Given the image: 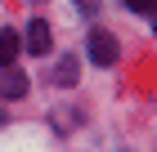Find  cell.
<instances>
[{"mask_svg":"<svg viewBox=\"0 0 157 152\" xmlns=\"http://www.w3.org/2000/svg\"><path fill=\"white\" fill-rule=\"evenodd\" d=\"M85 49H90V58H94L99 67H112V63L121 58V49H117V36H112V32H90Z\"/></svg>","mask_w":157,"mask_h":152,"instance_id":"1","label":"cell"},{"mask_svg":"<svg viewBox=\"0 0 157 152\" xmlns=\"http://www.w3.org/2000/svg\"><path fill=\"white\" fill-rule=\"evenodd\" d=\"M23 45L32 49V54H49L54 36H49V23H45V18H32V23H27V36H23Z\"/></svg>","mask_w":157,"mask_h":152,"instance_id":"2","label":"cell"},{"mask_svg":"<svg viewBox=\"0 0 157 152\" xmlns=\"http://www.w3.org/2000/svg\"><path fill=\"white\" fill-rule=\"evenodd\" d=\"M23 94H27V76L13 67H0V98L9 103V98H23Z\"/></svg>","mask_w":157,"mask_h":152,"instance_id":"3","label":"cell"},{"mask_svg":"<svg viewBox=\"0 0 157 152\" xmlns=\"http://www.w3.org/2000/svg\"><path fill=\"white\" fill-rule=\"evenodd\" d=\"M18 54H23V36L18 32H0V67H13Z\"/></svg>","mask_w":157,"mask_h":152,"instance_id":"4","label":"cell"},{"mask_svg":"<svg viewBox=\"0 0 157 152\" xmlns=\"http://www.w3.org/2000/svg\"><path fill=\"white\" fill-rule=\"evenodd\" d=\"M54 85H76V58H67V54L59 58V67H54Z\"/></svg>","mask_w":157,"mask_h":152,"instance_id":"5","label":"cell"},{"mask_svg":"<svg viewBox=\"0 0 157 152\" xmlns=\"http://www.w3.org/2000/svg\"><path fill=\"white\" fill-rule=\"evenodd\" d=\"M126 5H130L135 13H153V9H157V0H126Z\"/></svg>","mask_w":157,"mask_h":152,"instance_id":"6","label":"cell"},{"mask_svg":"<svg viewBox=\"0 0 157 152\" xmlns=\"http://www.w3.org/2000/svg\"><path fill=\"white\" fill-rule=\"evenodd\" d=\"M153 32H157V23H153Z\"/></svg>","mask_w":157,"mask_h":152,"instance_id":"7","label":"cell"}]
</instances>
